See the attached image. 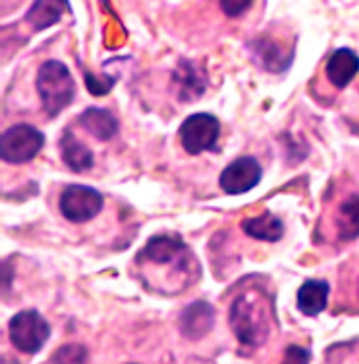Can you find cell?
<instances>
[{
  "instance_id": "6da1fadb",
  "label": "cell",
  "mask_w": 359,
  "mask_h": 364,
  "mask_svg": "<svg viewBox=\"0 0 359 364\" xmlns=\"http://www.w3.org/2000/svg\"><path fill=\"white\" fill-rule=\"evenodd\" d=\"M35 87L41 105L50 117H56L62 109H66L72 103L76 93L74 78L68 66L57 60H48L39 66Z\"/></svg>"
},
{
  "instance_id": "7a4b0ae2",
  "label": "cell",
  "mask_w": 359,
  "mask_h": 364,
  "mask_svg": "<svg viewBox=\"0 0 359 364\" xmlns=\"http://www.w3.org/2000/svg\"><path fill=\"white\" fill-rule=\"evenodd\" d=\"M230 327L241 344L250 348L263 346L269 338V319L263 303H259L250 294L236 296L230 307Z\"/></svg>"
},
{
  "instance_id": "3957f363",
  "label": "cell",
  "mask_w": 359,
  "mask_h": 364,
  "mask_svg": "<svg viewBox=\"0 0 359 364\" xmlns=\"http://www.w3.org/2000/svg\"><path fill=\"white\" fill-rule=\"evenodd\" d=\"M11 342L23 354H38L50 338V323L35 309H25L11 319Z\"/></svg>"
},
{
  "instance_id": "277c9868",
  "label": "cell",
  "mask_w": 359,
  "mask_h": 364,
  "mask_svg": "<svg viewBox=\"0 0 359 364\" xmlns=\"http://www.w3.org/2000/svg\"><path fill=\"white\" fill-rule=\"evenodd\" d=\"M43 142L45 138L38 128L29 124H17V126H11L0 138V156L2 161L13 163V165L29 163L31 159L38 156Z\"/></svg>"
},
{
  "instance_id": "5b68a950",
  "label": "cell",
  "mask_w": 359,
  "mask_h": 364,
  "mask_svg": "<svg viewBox=\"0 0 359 364\" xmlns=\"http://www.w3.org/2000/svg\"><path fill=\"white\" fill-rule=\"evenodd\" d=\"M181 144L189 154H201L206 151L216 149L220 138V122L211 114H193L189 115L181 128Z\"/></svg>"
},
{
  "instance_id": "8992f818",
  "label": "cell",
  "mask_w": 359,
  "mask_h": 364,
  "mask_svg": "<svg viewBox=\"0 0 359 364\" xmlns=\"http://www.w3.org/2000/svg\"><path fill=\"white\" fill-rule=\"evenodd\" d=\"M103 208V196L89 186H68L60 196V212L70 223L93 220Z\"/></svg>"
},
{
  "instance_id": "52a82bcc",
  "label": "cell",
  "mask_w": 359,
  "mask_h": 364,
  "mask_svg": "<svg viewBox=\"0 0 359 364\" xmlns=\"http://www.w3.org/2000/svg\"><path fill=\"white\" fill-rule=\"evenodd\" d=\"M261 165L253 156H241L232 161L226 169L220 175V188L228 196H238V193L250 192L253 188L259 186L261 181Z\"/></svg>"
},
{
  "instance_id": "ba28073f",
  "label": "cell",
  "mask_w": 359,
  "mask_h": 364,
  "mask_svg": "<svg viewBox=\"0 0 359 364\" xmlns=\"http://www.w3.org/2000/svg\"><path fill=\"white\" fill-rule=\"evenodd\" d=\"M138 259H146L152 266H169L172 262L191 259L187 245L172 235H156L146 243Z\"/></svg>"
},
{
  "instance_id": "9c48e42d",
  "label": "cell",
  "mask_w": 359,
  "mask_h": 364,
  "mask_svg": "<svg viewBox=\"0 0 359 364\" xmlns=\"http://www.w3.org/2000/svg\"><path fill=\"white\" fill-rule=\"evenodd\" d=\"M214 321H216L214 307L206 301H195L189 307L183 309V313L179 317V329L187 340L197 342L211 331Z\"/></svg>"
},
{
  "instance_id": "30bf717a",
  "label": "cell",
  "mask_w": 359,
  "mask_h": 364,
  "mask_svg": "<svg viewBox=\"0 0 359 364\" xmlns=\"http://www.w3.org/2000/svg\"><path fill=\"white\" fill-rule=\"evenodd\" d=\"M358 73L359 56L349 48L335 50L326 60V77H328V82L337 89H345Z\"/></svg>"
},
{
  "instance_id": "8fae6325",
  "label": "cell",
  "mask_w": 359,
  "mask_h": 364,
  "mask_svg": "<svg viewBox=\"0 0 359 364\" xmlns=\"http://www.w3.org/2000/svg\"><path fill=\"white\" fill-rule=\"evenodd\" d=\"M60 153L62 161L68 165V169L74 173L89 171L95 163V156L91 153V149H87L84 142H80L72 130H64L62 140H60Z\"/></svg>"
},
{
  "instance_id": "7c38bea8",
  "label": "cell",
  "mask_w": 359,
  "mask_h": 364,
  "mask_svg": "<svg viewBox=\"0 0 359 364\" xmlns=\"http://www.w3.org/2000/svg\"><path fill=\"white\" fill-rule=\"evenodd\" d=\"M328 292L331 287L324 280H306L302 287L298 288L296 294V305L304 315H319L328 305Z\"/></svg>"
},
{
  "instance_id": "4fadbf2b",
  "label": "cell",
  "mask_w": 359,
  "mask_h": 364,
  "mask_svg": "<svg viewBox=\"0 0 359 364\" xmlns=\"http://www.w3.org/2000/svg\"><path fill=\"white\" fill-rule=\"evenodd\" d=\"M66 13H70L68 0H35L27 11V21L35 31L56 25Z\"/></svg>"
},
{
  "instance_id": "5bb4252c",
  "label": "cell",
  "mask_w": 359,
  "mask_h": 364,
  "mask_svg": "<svg viewBox=\"0 0 359 364\" xmlns=\"http://www.w3.org/2000/svg\"><path fill=\"white\" fill-rule=\"evenodd\" d=\"M175 89H177V97H181L183 101H193L195 97H199L206 89V77L195 68V64L191 62H181V66L175 70Z\"/></svg>"
},
{
  "instance_id": "9a60e30c",
  "label": "cell",
  "mask_w": 359,
  "mask_h": 364,
  "mask_svg": "<svg viewBox=\"0 0 359 364\" xmlns=\"http://www.w3.org/2000/svg\"><path fill=\"white\" fill-rule=\"evenodd\" d=\"M243 230H245L248 237L253 239H259V241H269V243H275L284 237V223L271 214V212H263L261 216H255V218H246L243 220Z\"/></svg>"
},
{
  "instance_id": "2e32d148",
  "label": "cell",
  "mask_w": 359,
  "mask_h": 364,
  "mask_svg": "<svg viewBox=\"0 0 359 364\" xmlns=\"http://www.w3.org/2000/svg\"><path fill=\"white\" fill-rule=\"evenodd\" d=\"M80 126L95 136L96 140H111L117 134V119L111 112L101 109V107H89L84 114L80 115Z\"/></svg>"
},
{
  "instance_id": "e0dca14e",
  "label": "cell",
  "mask_w": 359,
  "mask_h": 364,
  "mask_svg": "<svg viewBox=\"0 0 359 364\" xmlns=\"http://www.w3.org/2000/svg\"><path fill=\"white\" fill-rule=\"evenodd\" d=\"M335 227L341 241H353L359 237V196L353 193L343 200L335 216Z\"/></svg>"
},
{
  "instance_id": "ac0fdd59",
  "label": "cell",
  "mask_w": 359,
  "mask_h": 364,
  "mask_svg": "<svg viewBox=\"0 0 359 364\" xmlns=\"http://www.w3.org/2000/svg\"><path fill=\"white\" fill-rule=\"evenodd\" d=\"M84 360H87V350L78 344L64 346L52 356V363H84Z\"/></svg>"
},
{
  "instance_id": "d6986e66",
  "label": "cell",
  "mask_w": 359,
  "mask_h": 364,
  "mask_svg": "<svg viewBox=\"0 0 359 364\" xmlns=\"http://www.w3.org/2000/svg\"><path fill=\"white\" fill-rule=\"evenodd\" d=\"M87 89L93 93V95H105V93H109L111 91V87L115 85V80L111 77H105V78H95L91 73H87Z\"/></svg>"
},
{
  "instance_id": "ffe728a7",
  "label": "cell",
  "mask_w": 359,
  "mask_h": 364,
  "mask_svg": "<svg viewBox=\"0 0 359 364\" xmlns=\"http://www.w3.org/2000/svg\"><path fill=\"white\" fill-rule=\"evenodd\" d=\"M250 4L253 0H220V6L226 17H241L245 11H248Z\"/></svg>"
},
{
  "instance_id": "44dd1931",
  "label": "cell",
  "mask_w": 359,
  "mask_h": 364,
  "mask_svg": "<svg viewBox=\"0 0 359 364\" xmlns=\"http://www.w3.org/2000/svg\"><path fill=\"white\" fill-rule=\"evenodd\" d=\"M285 360L287 363H308L310 360V352L306 348H302V346H287Z\"/></svg>"
}]
</instances>
